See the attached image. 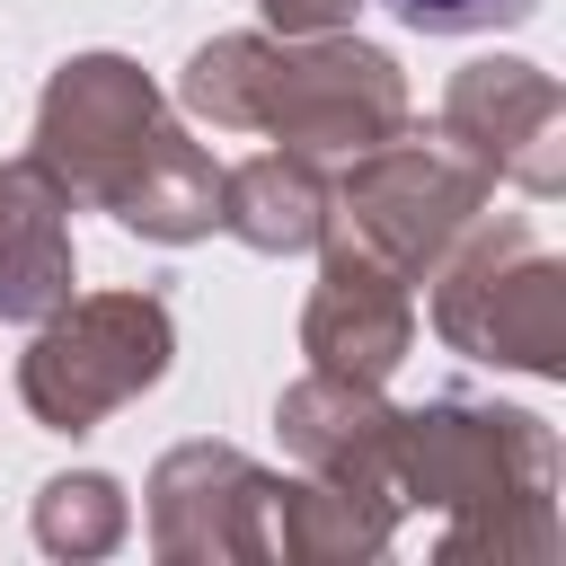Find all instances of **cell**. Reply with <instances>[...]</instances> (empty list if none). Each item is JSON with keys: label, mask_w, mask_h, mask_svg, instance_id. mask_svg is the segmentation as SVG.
<instances>
[{"label": "cell", "mask_w": 566, "mask_h": 566, "mask_svg": "<svg viewBox=\"0 0 566 566\" xmlns=\"http://www.w3.org/2000/svg\"><path fill=\"white\" fill-rule=\"evenodd\" d=\"M389 18L424 27V35H478V27H513L531 18V0H380Z\"/></svg>", "instance_id": "6da1fadb"}]
</instances>
